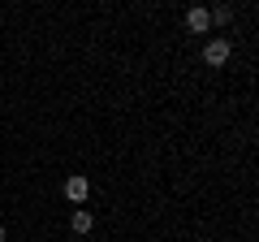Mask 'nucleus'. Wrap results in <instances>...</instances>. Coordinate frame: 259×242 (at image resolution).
I'll use <instances>...</instances> for the list:
<instances>
[{
  "label": "nucleus",
  "mask_w": 259,
  "mask_h": 242,
  "mask_svg": "<svg viewBox=\"0 0 259 242\" xmlns=\"http://www.w3.org/2000/svg\"><path fill=\"white\" fill-rule=\"evenodd\" d=\"M229 52H233V48H229V39H212V44L203 48V65H212V69H221L225 61H229Z\"/></svg>",
  "instance_id": "f257e3e1"
},
{
  "label": "nucleus",
  "mask_w": 259,
  "mask_h": 242,
  "mask_svg": "<svg viewBox=\"0 0 259 242\" xmlns=\"http://www.w3.org/2000/svg\"><path fill=\"white\" fill-rule=\"evenodd\" d=\"M87 195H91V182H87L82 173H74V177H65V199H69V204H82Z\"/></svg>",
  "instance_id": "f03ea898"
},
{
  "label": "nucleus",
  "mask_w": 259,
  "mask_h": 242,
  "mask_svg": "<svg viewBox=\"0 0 259 242\" xmlns=\"http://www.w3.org/2000/svg\"><path fill=\"white\" fill-rule=\"evenodd\" d=\"M212 26V18H207L203 5H194V9H186V30H194V35H203V30Z\"/></svg>",
  "instance_id": "7ed1b4c3"
},
{
  "label": "nucleus",
  "mask_w": 259,
  "mask_h": 242,
  "mask_svg": "<svg viewBox=\"0 0 259 242\" xmlns=\"http://www.w3.org/2000/svg\"><path fill=\"white\" fill-rule=\"evenodd\" d=\"M69 229H74V233H91L95 229V216L87 212V208H78V212L69 216Z\"/></svg>",
  "instance_id": "20e7f679"
},
{
  "label": "nucleus",
  "mask_w": 259,
  "mask_h": 242,
  "mask_svg": "<svg viewBox=\"0 0 259 242\" xmlns=\"http://www.w3.org/2000/svg\"><path fill=\"white\" fill-rule=\"evenodd\" d=\"M207 18L225 26V22H233V9H229V5H216V9H207Z\"/></svg>",
  "instance_id": "39448f33"
},
{
  "label": "nucleus",
  "mask_w": 259,
  "mask_h": 242,
  "mask_svg": "<svg viewBox=\"0 0 259 242\" xmlns=\"http://www.w3.org/2000/svg\"><path fill=\"white\" fill-rule=\"evenodd\" d=\"M0 242H5V225H0Z\"/></svg>",
  "instance_id": "423d86ee"
}]
</instances>
